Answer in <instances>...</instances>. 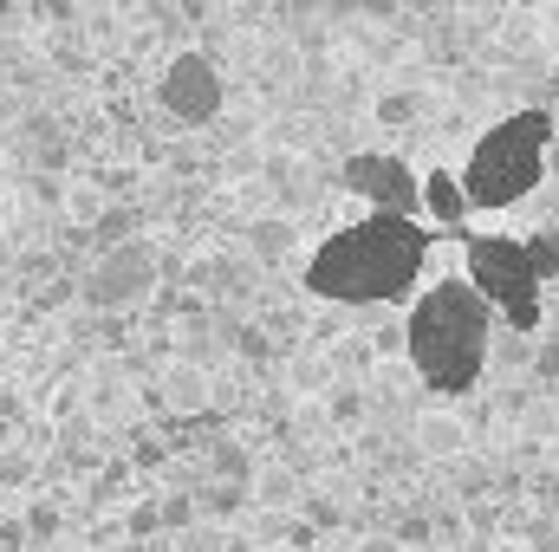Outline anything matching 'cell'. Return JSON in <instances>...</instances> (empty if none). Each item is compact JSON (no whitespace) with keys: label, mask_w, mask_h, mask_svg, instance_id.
<instances>
[{"label":"cell","mask_w":559,"mask_h":552,"mask_svg":"<svg viewBox=\"0 0 559 552\" xmlns=\"http://www.w3.org/2000/svg\"><path fill=\"white\" fill-rule=\"evenodd\" d=\"M527 254H534V274H540V286H547V279H559V235L527 241Z\"/></svg>","instance_id":"11"},{"label":"cell","mask_w":559,"mask_h":552,"mask_svg":"<svg viewBox=\"0 0 559 552\" xmlns=\"http://www.w3.org/2000/svg\"><path fill=\"white\" fill-rule=\"evenodd\" d=\"M20 533H39V540H52V533H59V514H52V507H33Z\"/></svg>","instance_id":"17"},{"label":"cell","mask_w":559,"mask_h":552,"mask_svg":"<svg viewBox=\"0 0 559 552\" xmlns=\"http://www.w3.org/2000/svg\"><path fill=\"white\" fill-rule=\"evenodd\" d=\"M156 248L150 241H111L105 254H98V267L85 274V286H79V299L92 305V312H131V305H143L150 292H156Z\"/></svg>","instance_id":"5"},{"label":"cell","mask_w":559,"mask_h":552,"mask_svg":"<svg viewBox=\"0 0 559 552\" xmlns=\"http://www.w3.org/2000/svg\"><path fill=\"white\" fill-rule=\"evenodd\" d=\"M156 105H163L176 124L202 131V124L222 118V105H228V79H222V65H215L209 52H176V59L163 65V79H156Z\"/></svg>","instance_id":"6"},{"label":"cell","mask_w":559,"mask_h":552,"mask_svg":"<svg viewBox=\"0 0 559 552\" xmlns=\"http://www.w3.org/2000/svg\"><path fill=\"white\" fill-rule=\"evenodd\" d=\"M156 527H163V507H156V501H143L138 514H131V540H150Z\"/></svg>","instance_id":"15"},{"label":"cell","mask_w":559,"mask_h":552,"mask_svg":"<svg viewBox=\"0 0 559 552\" xmlns=\"http://www.w3.org/2000/svg\"><path fill=\"white\" fill-rule=\"evenodd\" d=\"M417 215L442 221V228H462V221H468V202H462L455 169H429V176H417Z\"/></svg>","instance_id":"8"},{"label":"cell","mask_w":559,"mask_h":552,"mask_svg":"<svg viewBox=\"0 0 559 552\" xmlns=\"http://www.w3.org/2000/svg\"><path fill=\"white\" fill-rule=\"evenodd\" d=\"M468 286H475V299H481L495 319H508L514 332H534V325H540V274H534L527 241H508V235L468 241Z\"/></svg>","instance_id":"4"},{"label":"cell","mask_w":559,"mask_h":552,"mask_svg":"<svg viewBox=\"0 0 559 552\" xmlns=\"http://www.w3.org/2000/svg\"><path fill=\"white\" fill-rule=\"evenodd\" d=\"M534 377H540V384H559V338H547V345L534 351Z\"/></svg>","instance_id":"14"},{"label":"cell","mask_w":559,"mask_h":552,"mask_svg":"<svg viewBox=\"0 0 559 552\" xmlns=\"http://www.w3.org/2000/svg\"><path fill=\"white\" fill-rule=\"evenodd\" d=\"M365 410V397H358V391H338V397H332V416H358Z\"/></svg>","instance_id":"18"},{"label":"cell","mask_w":559,"mask_h":552,"mask_svg":"<svg viewBox=\"0 0 559 552\" xmlns=\"http://www.w3.org/2000/svg\"><path fill=\"white\" fill-rule=\"evenodd\" d=\"M547 137H554V118L547 111H514L501 124H488L468 163H462V202L468 215L475 208H514L540 176H547Z\"/></svg>","instance_id":"3"},{"label":"cell","mask_w":559,"mask_h":552,"mask_svg":"<svg viewBox=\"0 0 559 552\" xmlns=\"http://www.w3.org/2000/svg\"><path fill=\"white\" fill-rule=\"evenodd\" d=\"M163 404L176 416H202L209 410V384H202L195 371H169V377H163Z\"/></svg>","instance_id":"9"},{"label":"cell","mask_w":559,"mask_h":552,"mask_svg":"<svg viewBox=\"0 0 559 552\" xmlns=\"http://www.w3.org/2000/svg\"><path fill=\"white\" fill-rule=\"evenodd\" d=\"M429 235L411 215H365L325 235L306 261V292L332 305H391L423 279Z\"/></svg>","instance_id":"1"},{"label":"cell","mask_w":559,"mask_h":552,"mask_svg":"<svg viewBox=\"0 0 559 552\" xmlns=\"http://www.w3.org/2000/svg\"><path fill=\"white\" fill-rule=\"evenodd\" d=\"M417 118V98L411 92H384L378 98V124H411Z\"/></svg>","instance_id":"12"},{"label":"cell","mask_w":559,"mask_h":552,"mask_svg":"<svg viewBox=\"0 0 559 552\" xmlns=\"http://www.w3.org/2000/svg\"><path fill=\"white\" fill-rule=\"evenodd\" d=\"M248 235H254V254L261 261H286V248H293V228L286 221H254Z\"/></svg>","instance_id":"10"},{"label":"cell","mask_w":559,"mask_h":552,"mask_svg":"<svg viewBox=\"0 0 559 552\" xmlns=\"http://www.w3.org/2000/svg\"><path fill=\"white\" fill-rule=\"evenodd\" d=\"M488 338H495V312L475 299L468 279H436L404 319V351L417 364V377L436 397H468L488 371Z\"/></svg>","instance_id":"2"},{"label":"cell","mask_w":559,"mask_h":552,"mask_svg":"<svg viewBox=\"0 0 559 552\" xmlns=\"http://www.w3.org/2000/svg\"><path fill=\"white\" fill-rule=\"evenodd\" d=\"M163 507V527H189L195 520V501H182V494H169V501H156Z\"/></svg>","instance_id":"16"},{"label":"cell","mask_w":559,"mask_h":552,"mask_svg":"<svg viewBox=\"0 0 559 552\" xmlns=\"http://www.w3.org/2000/svg\"><path fill=\"white\" fill-rule=\"evenodd\" d=\"M306 527H312V533H325V527H338V507H332L325 494H306Z\"/></svg>","instance_id":"13"},{"label":"cell","mask_w":559,"mask_h":552,"mask_svg":"<svg viewBox=\"0 0 559 552\" xmlns=\"http://www.w3.org/2000/svg\"><path fill=\"white\" fill-rule=\"evenodd\" d=\"M358 7H365L371 20H384V13H397V0H358Z\"/></svg>","instance_id":"19"},{"label":"cell","mask_w":559,"mask_h":552,"mask_svg":"<svg viewBox=\"0 0 559 552\" xmlns=\"http://www.w3.org/2000/svg\"><path fill=\"white\" fill-rule=\"evenodd\" d=\"M338 182L358 202H371V215H411L417 221V169L397 149H358V156H345Z\"/></svg>","instance_id":"7"}]
</instances>
